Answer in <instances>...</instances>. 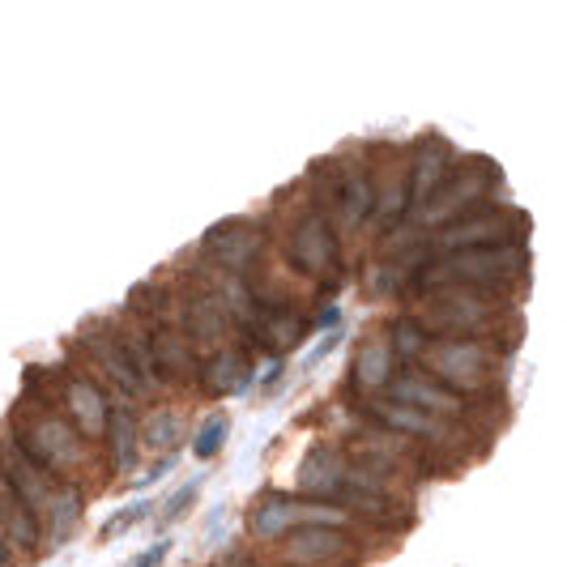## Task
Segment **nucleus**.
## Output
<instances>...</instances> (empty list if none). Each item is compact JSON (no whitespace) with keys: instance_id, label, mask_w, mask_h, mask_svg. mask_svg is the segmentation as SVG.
I'll use <instances>...</instances> for the list:
<instances>
[{"instance_id":"obj_1","label":"nucleus","mask_w":567,"mask_h":567,"mask_svg":"<svg viewBox=\"0 0 567 567\" xmlns=\"http://www.w3.org/2000/svg\"><path fill=\"white\" fill-rule=\"evenodd\" d=\"M520 269H525V252H516V248H465V252H453L449 260L431 265L426 274H431V282L435 278H449L461 290L470 286V290L483 295L491 286H504Z\"/></svg>"},{"instance_id":"obj_2","label":"nucleus","mask_w":567,"mask_h":567,"mask_svg":"<svg viewBox=\"0 0 567 567\" xmlns=\"http://www.w3.org/2000/svg\"><path fill=\"white\" fill-rule=\"evenodd\" d=\"M426 363H431V380H440L444 389H453L456 398H461V389H478L483 384V375L491 371V359H486V350L478 341L470 338H456V341H431L423 350Z\"/></svg>"},{"instance_id":"obj_3","label":"nucleus","mask_w":567,"mask_h":567,"mask_svg":"<svg viewBox=\"0 0 567 567\" xmlns=\"http://www.w3.org/2000/svg\"><path fill=\"white\" fill-rule=\"evenodd\" d=\"M282 559L286 567H350L354 564V542L341 529L299 525V529L286 534Z\"/></svg>"},{"instance_id":"obj_4","label":"nucleus","mask_w":567,"mask_h":567,"mask_svg":"<svg viewBox=\"0 0 567 567\" xmlns=\"http://www.w3.org/2000/svg\"><path fill=\"white\" fill-rule=\"evenodd\" d=\"M290 260L299 269H308L312 278H329L338 274V239H333V227L320 209H308L295 230H290Z\"/></svg>"},{"instance_id":"obj_5","label":"nucleus","mask_w":567,"mask_h":567,"mask_svg":"<svg viewBox=\"0 0 567 567\" xmlns=\"http://www.w3.org/2000/svg\"><path fill=\"white\" fill-rule=\"evenodd\" d=\"M350 483V461L341 449L333 444H316L312 453L299 461V491L308 495V499H333L341 495V486Z\"/></svg>"},{"instance_id":"obj_6","label":"nucleus","mask_w":567,"mask_h":567,"mask_svg":"<svg viewBox=\"0 0 567 567\" xmlns=\"http://www.w3.org/2000/svg\"><path fill=\"white\" fill-rule=\"evenodd\" d=\"M444 248L465 252V248H508V218L495 214V209H478V214H465L444 227Z\"/></svg>"},{"instance_id":"obj_7","label":"nucleus","mask_w":567,"mask_h":567,"mask_svg":"<svg viewBox=\"0 0 567 567\" xmlns=\"http://www.w3.org/2000/svg\"><path fill=\"white\" fill-rule=\"evenodd\" d=\"M60 393H64V419L78 426L82 435H103L107 431V401L103 393L94 389V380H82V375H69L64 384H60Z\"/></svg>"},{"instance_id":"obj_8","label":"nucleus","mask_w":567,"mask_h":567,"mask_svg":"<svg viewBox=\"0 0 567 567\" xmlns=\"http://www.w3.org/2000/svg\"><path fill=\"white\" fill-rule=\"evenodd\" d=\"M205 244H209V252L218 256L230 274H239V269H248L260 256V230L252 223H244V218H235V223H223V227L209 230Z\"/></svg>"},{"instance_id":"obj_9","label":"nucleus","mask_w":567,"mask_h":567,"mask_svg":"<svg viewBox=\"0 0 567 567\" xmlns=\"http://www.w3.org/2000/svg\"><path fill=\"white\" fill-rule=\"evenodd\" d=\"M393 398L401 405H414V410H423V414H456L461 410V398H456L453 389H444L440 380H431L423 371H401V380H393Z\"/></svg>"},{"instance_id":"obj_10","label":"nucleus","mask_w":567,"mask_h":567,"mask_svg":"<svg viewBox=\"0 0 567 567\" xmlns=\"http://www.w3.org/2000/svg\"><path fill=\"white\" fill-rule=\"evenodd\" d=\"M486 188V175L483 171H461L456 179H449V184H440L431 197L423 200L426 205V218L435 223V218H453V214H470V200H478Z\"/></svg>"},{"instance_id":"obj_11","label":"nucleus","mask_w":567,"mask_h":567,"mask_svg":"<svg viewBox=\"0 0 567 567\" xmlns=\"http://www.w3.org/2000/svg\"><path fill=\"white\" fill-rule=\"evenodd\" d=\"M333 209H341V218L354 227L375 209V193H371V175L363 167L333 171Z\"/></svg>"},{"instance_id":"obj_12","label":"nucleus","mask_w":567,"mask_h":567,"mask_svg":"<svg viewBox=\"0 0 567 567\" xmlns=\"http://www.w3.org/2000/svg\"><path fill=\"white\" fill-rule=\"evenodd\" d=\"M299 525V504L290 495H265L252 512V534L260 542H278Z\"/></svg>"},{"instance_id":"obj_13","label":"nucleus","mask_w":567,"mask_h":567,"mask_svg":"<svg viewBox=\"0 0 567 567\" xmlns=\"http://www.w3.org/2000/svg\"><path fill=\"white\" fill-rule=\"evenodd\" d=\"M248 375H252V368H248V359L235 350H218L209 363H205V389L209 393H239L244 384H248Z\"/></svg>"},{"instance_id":"obj_14","label":"nucleus","mask_w":567,"mask_h":567,"mask_svg":"<svg viewBox=\"0 0 567 567\" xmlns=\"http://www.w3.org/2000/svg\"><path fill=\"white\" fill-rule=\"evenodd\" d=\"M398 359H393V346L384 338H371L363 346V354H359V384H368V389H384L393 375H398Z\"/></svg>"},{"instance_id":"obj_15","label":"nucleus","mask_w":567,"mask_h":567,"mask_svg":"<svg viewBox=\"0 0 567 567\" xmlns=\"http://www.w3.org/2000/svg\"><path fill=\"white\" fill-rule=\"evenodd\" d=\"M444 142L440 137H426L419 145V158L410 163V188H414V197L426 200L431 197V175H435V184H440V175H444Z\"/></svg>"},{"instance_id":"obj_16","label":"nucleus","mask_w":567,"mask_h":567,"mask_svg":"<svg viewBox=\"0 0 567 567\" xmlns=\"http://www.w3.org/2000/svg\"><path fill=\"white\" fill-rule=\"evenodd\" d=\"M107 435H112V465L124 474L133 470V456H137V426H133V414L128 410H115L107 419Z\"/></svg>"},{"instance_id":"obj_17","label":"nucleus","mask_w":567,"mask_h":567,"mask_svg":"<svg viewBox=\"0 0 567 567\" xmlns=\"http://www.w3.org/2000/svg\"><path fill=\"white\" fill-rule=\"evenodd\" d=\"M393 338L398 341H389V346H393V359L401 354V363H414L426 346H431V333H426L419 320H398L393 324Z\"/></svg>"},{"instance_id":"obj_18","label":"nucleus","mask_w":567,"mask_h":567,"mask_svg":"<svg viewBox=\"0 0 567 567\" xmlns=\"http://www.w3.org/2000/svg\"><path fill=\"white\" fill-rule=\"evenodd\" d=\"M179 431H184V426H179V419H175V414H154V419H150V423H145V444H150V449H175V444H179Z\"/></svg>"},{"instance_id":"obj_19","label":"nucleus","mask_w":567,"mask_h":567,"mask_svg":"<svg viewBox=\"0 0 567 567\" xmlns=\"http://www.w3.org/2000/svg\"><path fill=\"white\" fill-rule=\"evenodd\" d=\"M227 431H230V419H227V414H214L209 423L200 426V431H197V444H193L200 461L218 456V449H223V440H227Z\"/></svg>"},{"instance_id":"obj_20","label":"nucleus","mask_w":567,"mask_h":567,"mask_svg":"<svg viewBox=\"0 0 567 567\" xmlns=\"http://www.w3.org/2000/svg\"><path fill=\"white\" fill-rule=\"evenodd\" d=\"M145 512H150V504H145V499H137V504H128V508H120V512L112 516V520L103 525V534H99V538H103V542H115L120 534H124V529H133V525L142 520Z\"/></svg>"},{"instance_id":"obj_21","label":"nucleus","mask_w":567,"mask_h":567,"mask_svg":"<svg viewBox=\"0 0 567 567\" xmlns=\"http://www.w3.org/2000/svg\"><path fill=\"white\" fill-rule=\"evenodd\" d=\"M193 499H197V483L179 486V491H175V495L167 499V508H163V520H167V525L184 520V516H188V504H193Z\"/></svg>"},{"instance_id":"obj_22","label":"nucleus","mask_w":567,"mask_h":567,"mask_svg":"<svg viewBox=\"0 0 567 567\" xmlns=\"http://www.w3.org/2000/svg\"><path fill=\"white\" fill-rule=\"evenodd\" d=\"M167 550H171V542H158V546H150L145 555H137V559H133L128 567H158L163 559H167Z\"/></svg>"},{"instance_id":"obj_23","label":"nucleus","mask_w":567,"mask_h":567,"mask_svg":"<svg viewBox=\"0 0 567 567\" xmlns=\"http://www.w3.org/2000/svg\"><path fill=\"white\" fill-rule=\"evenodd\" d=\"M223 567H260V564H256V559H248V555H227V559H223Z\"/></svg>"},{"instance_id":"obj_24","label":"nucleus","mask_w":567,"mask_h":567,"mask_svg":"<svg viewBox=\"0 0 567 567\" xmlns=\"http://www.w3.org/2000/svg\"><path fill=\"white\" fill-rule=\"evenodd\" d=\"M4 559H9V555H4V542H0V567H4Z\"/></svg>"}]
</instances>
